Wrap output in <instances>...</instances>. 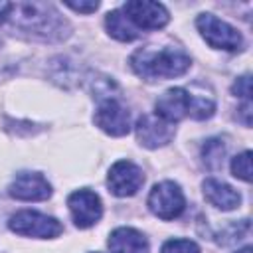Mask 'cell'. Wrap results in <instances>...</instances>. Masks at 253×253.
I'll list each match as a JSON object with an SVG mask.
<instances>
[{"instance_id": "6da1fadb", "label": "cell", "mask_w": 253, "mask_h": 253, "mask_svg": "<svg viewBox=\"0 0 253 253\" xmlns=\"http://www.w3.org/2000/svg\"><path fill=\"white\" fill-rule=\"evenodd\" d=\"M130 67L146 81L174 79L190 69V55L178 45H146L130 55Z\"/></svg>"}, {"instance_id": "7a4b0ae2", "label": "cell", "mask_w": 253, "mask_h": 253, "mask_svg": "<svg viewBox=\"0 0 253 253\" xmlns=\"http://www.w3.org/2000/svg\"><path fill=\"white\" fill-rule=\"evenodd\" d=\"M8 20H12L20 30H26L42 40H61L67 36V32H63V28H67V22L49 4H40V2L12 4Z\"/></svg>"}, {"instance_id": "3957f363", "label": "cell", "mask_w": 253, "mask_h": 253, "mask_svg": "<svg viewBox=\"0 0 253 253\" xmlns=\"http://www.w3.org/2000/svg\"><path fill=\"white\" fill-rule=\"evenodd\" d=\"M213 111H215L213 99L192 95L184 87H172L158 97L154 115L164 119L166 123H176L186 117H192L196 121L210 119Z\"/></svg>"}, {"instance_id": "277c9868", "label": "cell", "mask_w": 253, "mask_h": 253, "mask_svg": "<svg viewBox=\"0 0 253 253\" xmlns=\"http://www.w3.org/2000/svg\"><path fill=\"white\" fill-rule=\"evenodd\" d=\"M196 26L202 34V38L215 49L225 51H239L243 49V36L229 26L227 22L215 18L213 14H200L196 20Z\"/></svg>"}, {"instance_id": "5b68a950", "label": "cell", "mask_w": 253, "mask_h": 253, "mask_svg": "<svg viewBox=\"0 0 253 253\" xmlns=\"http://www.w3.org/2000/svg\"><path fill=\"white\" fill-rule=\"evenodd\" d=\"M8 227L14 233H18V235H24V237H40V239H51V237H57L63 231V225L55 217H49L45 213L32 211V210L16 211L10 217Z\"/></svg>"}, {"instance_id": "8992f818", "label": "cell", "mask_w": 253, "mask_h": 253, "mask_svg": "<svg viewBox=\"0 0 253 253\" xmlns=\"http://www.w3.org/2000/svg\"><path fill=\"white\" fill-rule=\"evenodd\" d=\"M184 208H186V200L176 182L164 180L156 184L148 194V210L164 221L176 219L184 211Z\"/></svg>"}, {"instance_id": "52a82bcc", "label": "cell", "mask_w": 253, "mask_h": 253, "mask_svg": "<svg viewBox=\"0 0 253 253\" xmlns=\"http://www.w3.org/2000/svg\"><path fill=\"white\" fill-rule=\"evenodd\" d=\"M121 12L136 30H160L170 20V14L162 4L146 0H130Z\"/></svg>"}, {"instance_id": "ba28073f", "label": "cell", "mask_w": 253, "mask_h": 253, "mask_svg": "<svg viewBox=\"0 0 253 253\" xmlns=\"http://www.w3.org/2000/svg\"><path fill=\"white\" fill-rule=\"evenodd\" d=\"M142 184H144V174L130 160H119V162H115L111 166L109 174H107L109 192L115 194V196H119V198L134 196L140 190Z\"/></svg>"}, {"instance_id": "9c48e42d", "label": "cell", "mask_w": 253, "mask_h": 253, "mask_svg": "<svg viewBox=\"0 0 253 253\" xmlns=\"http://www.w3.org/2000/svg\"><path fill=\"white\" fill-rule=\"evenodd\" d=\"M67 208H69V213H71V217L79 229H87V227L95 225L103 215L101 198L87 188L69 194Z\"/></svg>"}, {"instance_id": "30bf717a", "label": "cell", "mask_w": 253, "mask_h": 253, "mask_svg": "<svg viewBox=\"0 0 253 253\" xmlns=\"http://www.w3.org/2000/svg\"><path fill=\"white\" fill-rule=\"evenodd\" d=\"M93 121L103 132L111 136H125L130 130V113L117 99L101 101L95 111Z\"/></svg>"}, {"instance_id": "8fae6325", "label": "cell", "mask_w": 253, "mask_h": 253, "mask_svg": "<svg viewBox=\"0 0 253 253\" xmlns=\"http://www.w3.org/2000/svg\"><path fill=\"white\" fill-rule=\"evenodd\" d=\"M136 140L146 148H158L168 144L174 138V126L172 123H166L164 119L156 115H142L138 117L136 125Z\"/></svg>"}, {"instance_id": "7c38bea8", "label": "cell", "mask_w": 253, "mask_h": 253, "mask_svg": "<svg viewBox=\"0 0 253 253\" xmlns=\"http://www.w3.org/2000/svg\"><path fill=\"white\" fill-rule=\"evenodd\" d=\"M8 194L24 202H42L51 196V184L38 172H20L10 184Z\"/></svg>"}, {"instance_id": "4fadbf2b", "label": "cell", "mask_w": 253, "mask_h": 253, "mask_svg": "<svg viewBox=\"0 0 253 253\" xmlns=\"http://www.w3.org/2000/svg\"><path fill=\"white\" fill-rule=\"evenodd\" d=\"M111 253H148V239L134 227H117L107 239Z\"/></svg>"}, {"instance_id": "5bb4252c", "label": "cell", "mask_w": 253, "mask_h": 253, "mask_svg": "<svg viewBox=\"0 0 253 253\" xmlns=\"http://www.w3.org/2000/svg\"><path fill=\"white\" fill-rule=\"evenodd\" d=\"M204 198L217 210H223V211H229V210H235L239 208L241 204V196L237 190H233L229 184L225 182H219L215 178H206L204 184Z\"/></svg>"}, {"instance_id": "9a60e30c", "label": "cell", "mask_w": 253, "mask_h": 253, "mask_svg": "<svg viewBox=\"0 0 253 253\" xmlns=\"http://www.w3.org/2000/svg\"><path fill=\"white\" fill-rule=\"evenodd\" d=\"M105 26H107L109 34L113 38H117L119 42H132V40L140 38V32L126 20V16L121 10L109 12L107 18H105Z\"/></svg>"}, {"instance_id": "2e32d148", "label": "cell", "mask_w": 253, "mask_h": 253, "mask_svg": "<svg viewBox=\"0 0 253 253\" xmlns=\"http://www.w3.org/2000/svg\"><path fill=\"white\" fill-rule=\"evenodd\" d=\"M202 154H204V162H206V166L211 168V170H215V168H219L221 162H223L225 146H223V142H221L219 138H210V140L204 144Z\"/></svg>"}, {"instance_id": "e0dca14e", "label": "cell", "mask_w": 253, "mask_h": 253, "mask_svg": "<svg viewBox=\"0 0 253 253\" xmlns=\"http://www.w3.org/2000/svg\"><path fill=\"white\" fill-rule=\"evenodd\" d=\"M231 174L243 182L251 180V152L245 150L231 160Z\"/></svg>"}, {"instance_id": "ac0fdd59", "label": "cell", "mask_w": 253, "mask_h": 253, "mask_svg": "<svg viewBox=\"0 0 253 253\" xmlns=\"http://www.w3.org/2000/svg\"><path fill=\"white\" fill-rule=\"evenodd\" d=\"M160 253H200V245L192 239H168Z\"/></svg>"}, {"instance_id": "d6986e66", "label": "cell", "mask_w": 253, "mask_h": 253, "mask_svg": "<svg viewBox=\"0 0 253 253\" xmlns=\"http://www.w3.org/2000/svg\"><path fill=\"white\" fill-rule=\"evenodd\" d=\"M231 91L235 93V97H241V99L249 101V95H251V77H249V75L239 77V79L233 83Z\"/></svg>"}, {"instance_id": "ffe728a7", "label": "cell", "mask_w": 253, "mask_h": 253, "mask_svg": "<svg viewBox=\"0 0 253 253\" xmlns=\"http://www.w3.org/2000/svg\"><path fill=\"white\" fill-rule=\"evenodd\" d=\"M67 8L75 10V12H83V14H91L99 8V2H65Z\"/></svg>"}, {"instance_id": "44dd1931", "label": "cell", "mask_w": 253, "mask_h": 253, "mask_svg": "<svg viewBox=\"0 0 253 253\" xmlns=\"http://www.w3.org/2000/svg\"><path fill=\"white\" fill-rule=\"evenodd\" d=\"M10 10H12L10 2H0V24H4L10 18Z\"/></svg>"}, {"instance_id": "7402d4cb", "label": "cell", "mask_w": 253, "mask_h": 253, "mask_svg": "<svg viewBox=\"0 0 253 253\" xmlns=\"http://www.w3.org/2000/svg\"><path fill=\"white\" fill-rule=\"evenodd\" d=\"M237 253H251V247H249V245H247V247H243V249H239V251H237Z\"/></svg>"}]
</instances>
